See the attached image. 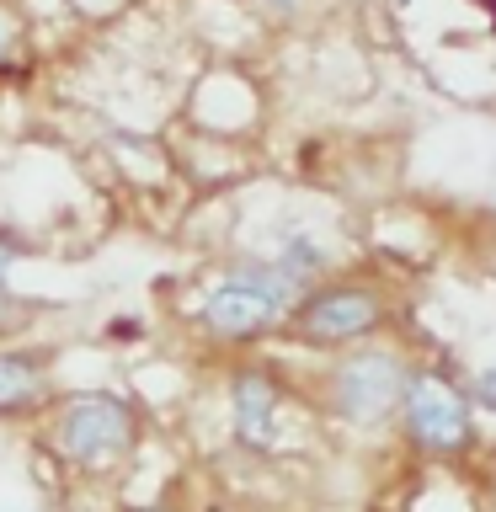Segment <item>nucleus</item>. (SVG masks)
Instances as JSON below:
<instances>
[{
  "label": "nucleus",
  "instance_id": "f257e3e1",
  "mask_svg": "<svg viewBox=\"0 0 496 512\" xmlns=\"http://www.w3.org/2000/svg\"><path fill=\"white\" fill-rule=\"evenodd\" d=\"M390 326V294L368 278H320L283 315V331L304 347H352Z\"/></svg>",
  "mask_w": 496,
  "mask_h": 512
},
{
  "label": "nucleus",
  "instance_id": "f03ea898",
  "mask_svg": "<svg viewBox=\"0 0 496 512\" xmlns=\"http://www.w3.org/2000/svg\"><path fill=\"white\" fill-rule=\"evenodd\" d=\"M139 438V416L123 395L112 390H80L59 406L54 443L59 454L80 470H112Z\"/></svg>",
  "mask_w": 496,
  "mask_h": 512
},
{
  "label": "nucleus",
  "instance_id": "7ed1b4c3",
  "mask_svg": "<svg viewBox=\"0 0 496 512\" xmlns=\"http://www.w3.org/2000/svg\"><path fill=\"white\" fill-rule=\"evenodd\" d=\"M406 379H411V363L400 358L395 347H358V352H342L326 379L331 390V411L352 427H379L400 411V395H406Z\"/></svg>",
  "mask_w": 496,
  "mask_h": 512
},
{
  "label": "nucleus",
  "instance_id": "20e7f679",
  "mask_svg": "<svg viewBox=\"0 0 496 512\" xmlns=\"http://www.w3.org/2000/svg\"><path fill=\"white\" fill-rule=\"evenodd\" d=\"M400 427L422 454H459V448L475 443V406L443 374L411 368L406 395H400Z\"/></svg>",
  "mask_w": 496,
  "mask_h": 512
},
{
  "label": "nucleus",
  "instance_id": "39448f33",
  "mask_svg": "<svg viewBox=\"0 0 496 512\" xmlns=\"http://www.w3.org/2000/svg\"><path fill=\"white\" fill-rule=\"evenodd\" d=\"M198 326L214 336V342H256V336L283 331V310L267 304L256 288L219 272V283H208L203 299H198Z\"/></svg>",
  "mask_w": 496,
  "mask_h": 512
},
{
  "label": "nucleus",
  "instance_id": "423d86ee",
  "mask_svg": "<svg viewBox=\"0 0 496 512\" xmlns=\"http://www.w3.org/2000/svg\"><path fill=\"white\" fill-rule=\"evenodd\" d=\"M256 251L272 256V262H278L299 288H315L320 278H331V272H336V246L315 230L310 219H272L262 230V246H256Z\"/></svg>",
  "mask_w": 496,
  "mask_h": 512
},
{
  "label": "nucleus",
  "instance_id": "0eeeda50",
  "mask_svg": "<svg viewBox=\"0 0 496 512\" xmlns=\"http://www.w3.org/2000/svg\"><path fill=\"white\" fill-rule=\"evenodd\" d=\"M278 384H272L267 368H240L230 379V427L246 448H272L278 438Z\"/></svg>",
  "mask_w": 496,
  "mask_h": 512
},
{
  "label": "nucleus",
  "instance_id": "6e6552de",
  "mask_svg": "<svg viewBox=\"0 0 496 512\" xmlns=\"http://www.w3.org/2000/svg\"><path fill=\"white\" fill-rule=\"evenodd\" d=\"M48 390V358L38 347H0V416L38 406Z\"/></svg>",
  "mask_w": 496,
  "mask_h": 512
},
{
  "label": "nucleus",
  "instance_id": "1a4fd4ad",
  "mask_svg": "<svg viewBox=\"0 0 496 512\" xmlns=\"http://www.w3.org/2000/svg\"><path fill=\"white\" fill-rule=\"evenodd\" d=\"M32 70V54H27V43H22V32L11 27V16L0 11V80H22Z\"/></svg>",
  "mask_w": 496,
  "mask_h": 512
},
{
  "label": "nucleus",
  "instance_id": "9d476101",
  "mask_svg": "<svg viewBox=\"0 0 496 512\" xmlns=\"http://www.w3.org/2000/svg\"><path fill=\"white\" fill-rule=\"evenodd\" d=\"M38 310H43L38 299L16 294L11 278H0V336H16L22 326H32V320H38Z\"/></svg>",
  "mask_w": 496,
  "mask_h": 512
},
{
  "label": "nucleus",
  "instance_id": "9b49d317",
  "mask_svg": "<svg viewBox=\"0 0 496 512\" xmlns=\"http://www.w3.org/2000/svg\"><path fill=\"white\" fill-rule=\"evenodd\" d=\"M32 251H38V246H32V240H27L22 230H11V224H0V278H11V272L22 267Z\"/></svg>",
  "mask_w": 496,
  "mask_h": 512
},
{
  "label": "nucleus",
  "instance_id": "f8f14e48",
  "mask_svg": "<svg viewBox=\"0 0 496 512\" xmlns=\"http://www.w3.org/2000/svg\"><path fill=\"white\" fill-rule=\"evenodd\" d=\"M470 406H480V411H496V368H480V374L470 379Z\"/></svg>",
  "mask_w": 496,
  "mask_h": 512
},
{
  "label": "nucleus",
  "instance_id": "ddd939ff",
  "mask_svg": "<svg viewBox=\"0 0 496 512\" xmlns=\"http://www.w3.org/2000/svg\"><path fill=\"white\" fill-rule=\"evenodd\" d=\"M251 6L267 16H294V11H304V0H251Z\"/></svg>",
  "mask_w": 496,
  "mask_h": 512
},
{
  "label": "nucleus",
  "instance_id": "4468645a",
  "mask_svg": "<svg viewBox=\"0 0 496 512\" xmlns=\"http://www.w3.org/2000/svg\"><path fill=\"white\" fill-rule=\"evenodd\" d=\"M144 326H139V320L134 315H118V320H112V326H107V336H139Z\"/></svg>",
  "mask_w": 496,
  "mask_h": 512
}]
</instances>
